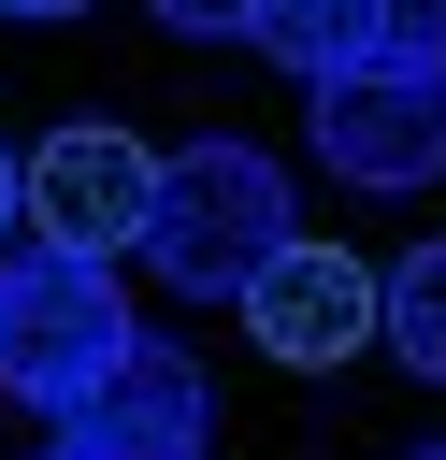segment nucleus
<instances>
[{
    "mask_svg": "<svg viewBox=\"0 0 446 460\" xmlns=\"http://www.w3.org/2000/svg\"><path fill=\"white\" fill-rule=\"evenodd\" d=\"M302 216H288V172L259 158V144H230V129H201V144H173L158 158V201H144V273L173 288V302H245V273L288 244Z\"/></svg>",
    "mask_w": 446,
    "mask_h": 460,
    "instance_id": "1",
    "label": "nucleus"
},
{
    "mask_svg": "<svg viewBox=\"0 0 446 460\" xmlns=\"http://www.w3.org/2000/svg\"><path fill=\"white\" fill-rule=\"evenodd\" d=\"M144 331H129V302H115V259H86V244H0V388L14 402H86L115 359H129Z\"/></svg>",
    "mask_w": 446,
    "mask_h": 460,
    "instance_id": "2",
    "label": "nucleus"
},
{
    "mask_svg": "<svg viewBox=\"0 0 446 460\" xmlns=\"http://www.w3.org/2000/svg\"><path fill=\"white\" fill-rule=\"evenodd\" d=\"M317 158L374 201L432 187L446 172V58H360V72H317Z\"/></svg>",
    "mask_w": 446,
    "mask_h": 460,
    "instance_id": "3",
    "label": "nucleus"
},
{
    "mask_svg": "<svg viewBox=\"0 0 446 460\" xmlns=\"http://www.w3.org/2000/svg\"><path fill=\"white\" fill-rule=\"evenodd\" d=\"M245 331H259L288 374H331V359H360V345L388 331V273H360L331 230H288V244L245 273Z\"/></svg>",
    "mask_w": 446,
    "mask_h": 460,
    "instance_id": "4",
    "label": "nucleus"
},
{
    "mask_svg": "<svg viewBox=\"0 0 446 460\" xmlns=\"http://www.w3.org/2000/svg\"><path fill=\"white\" fill-rule=\"evenodd\" d=\"M144 201H158V144H129L115 115H72L29 144V230L43 244L115 259V244H144Z\"/></svg>",
    "mask_w": 446,
    "mask_h": 460,
    "instance_id": "5",
    "label": "nucleus"
},
{
    "mask_svg": "<svg viewBox=\"0 0 446 460\" xmlns=\"http://www.w3.org/2000/svg\"><path fill=\"white\" fill-rule=\"evenodd\" d=\"M58 446L86 460H216V388L187 345H129L86 402H58Z\"/></svg>",
    "mask_w": 446,
    "mask_h": 460,
    "instance_id": "6",
    "label": "nucleus"
},
{
    "mask_svg": "<svg viewBox=\"0 0 446 460\" xmlns=\"http://www.w3.org/2000/svg\"><path fill=\"white\" fill-rule=\"evenodd\" d=\"M245 43H259V58H288V72L317 86V72H360V58L388 43V0H259V14H245Z\"/></svg>",
    "mask_w": 446,
    "mask_h": 460,
    "instance_id": "7",
    "label": "nucleus"
},
{
    "mask_svg": "<svg viewBox=\"0 0 446 460\" xmlns=\"http://www.w3.org/2000/svg\"><path fill=\"white\" fill-rule=\"evenodd\" d=\"M388 345H403L417 374H446V230H432V244L388 273Z\"/></svg>",
    "mask_w": 446,
    "mask_h": 460,
    "instance_id": "8",
    "label": "nucleus"
},
{
    "mask_svg": "<svg viewBox=\"0 0 446 460\" xmlns=\"http://www.w3.org/2000/svg\"><path fill=\"white\" fill-rule=\"evenodd\" d=\"M374 58H446V0H388V43Z\"/></svg>",
    "mask_w": 446,
    "mask_h": 460,
    "instance_id": "9",
    "label": "nucleus"
},
{
    "mask_svg": "<svg viewBox=\"0 0 446 460\" xmlns=\"http://www.w3.org/2000/svg\"><path fill=\"white\" fill-rule=\"evenodd\" d=\"M158 14H173V29H245L259 0H158Z\"/></svg>",
    "mask_w": 446,
    "mask_h": 460,
    "instance_id": "10",
    "label": "nucleus"
},
{
    "mask_svg": "<svg viewBox=\"0 0 446 460\" xmlns=\"http://www.w3.org/2000/svg\"><path fill=\"white\" fill-rule=\"evenodd\" d=\"M14 216H29V158L0 144V230H14Z\"/></svg>",
    "mask_w": 446,
    "mask_h": 460,
    "instance_id": "11",
    "label": "nucleus"
},
{
    "mask_svg": "<svg viewBox=\"0 0 446 460\" xmlns=\"http://www.w3.org/2000/svg\"><path fill=\"white\" fill-rule=\"evenodd\" d=\"M0 14H86V0H0Z\"/></svg>",
    "mask_w": 446,
    "mask_h": 460,
    "instance_id": "12",
    "label": "nucleus"
},
{
    "mask_svg": "<svg viewBox=\"0 0 446 460\" xmlns=\"http://www.w3.org/2000/svg\"><path fill=\"white\" fill-rule=\"evenodd\" d=\"M43 460H86V446H43Z\"/></svg>",
    "mask_w": 446,
    "mask_h": 460,
    "instance_id": "13",
    "label": "nucleus"
},
{
    "mask_svg": "<svg viewBox=\"0 0 446 460\" xmlns=\"http://www.w3.org/2000/svg\"><path fill=\"white\" fill-rule=\"evenodd\" d=\"M417 460H446V446H417Z\"/></svg>",
    "mask_w": 446,
    "mask_h": 460,
    "instance_id": "14",
    "label": "nucleus"
}]
</instances>
